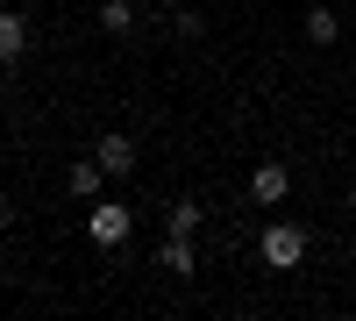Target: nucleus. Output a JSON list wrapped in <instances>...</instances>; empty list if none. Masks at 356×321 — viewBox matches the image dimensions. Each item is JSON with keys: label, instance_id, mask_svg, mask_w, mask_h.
Instances as JSON below:
<instances>
[{"label": "nucleus", "instance_id": "f257e3e1", "mask_svg": "<svg viewBox=\"0 0 356 321\" xmlns=\"http://www.w3.org/2000/svg\"><path fill=\"white\" fill-rule=\"evenodd\" d=\"M129 208H122V200H86V236H93L100 250H122L129 243Z\"/></svg>", "mask_w": 356, "mask_h": 321}, {"label": "nucleus", "instance_id": "f03ea898", "mask_svg": "<svg viewBox=\"0 0 356 321\" xmlns=\"http://www.w3.org/2000/svg\"><path fill=\"white\" fill-rule=\"evenodd\" d=\"M257 257H264L271 272H292V265L307 257V228H300V221H271V228H264V243H257Z\"/></svg>", "mask_w": 356, "mask_h": 321}, {"label": "nucleus", "instance_id": "7ed1b4c3", "mask_svg": "<svg viewBox=\"0 0 356 321\" xmlns=\"http://www.w3.org/2000/svg\"><path fill=\"white\" fill-rule=\"evenodd\" d=\"M93 157L107 164V179H129V171H136V136H122V129L100 136V143H93Z\"/></svg>", "mask_w": 356, "mask_h": 321}, {"label": "nucleus", "instance_id": "20e7f679", "mask_svg": "<svg viewBox=\"0 0 356 321\" xmlns=\"http://www.w3.org/2000/svg\"><path fill=\"white\" fill-rule=\"evenodd\" d=\"M285 193H292V171L285 164H257L250 171V200H257V208H278Z\"/></svg>", "mask_w": 356, "mask_h": 321}, {"label": "nucleus", "instance_id": "39448f33", "mask_svg": "<svg viewBox=\"0 0 356 321\" xmlns=\"http://www.w3.org/2000/svg\"><path fill=\"white\" fill-rule=\"evenodd\" d=\"M22 57H29V15L0 8V65H22Z\"/></svg>", "mask_w": 356, "mask_h": 321}, {"label": "nucleus", "instance_id": "423d86ee", "mask_svg": "<svg viewBox=\"0 0 356 321\" xmlns=\"http://www.w3.org/2000/svg\"><path fill=\"white\" fill-rule=\"evenodd\" d=\"M65 186H72L79 200H100V186H107V164H100V157H79V164L65 171Z\"/></svg>", "mask_w": 356, "mask_h": 321}, {"label": "nucleus", "instance_id": "0eeeda50", "mask_svg": "<svg viewBox=\"0 0 356 321\" xmlns=\"http://www.w3.org/2000/svg\"><path fill=\"white\" fill-rule=\"evenodd\" d=\"M307 43H342V22H335V8L307 0Z\"/></svg>", "mask_w": 356, "mask_h": 321}, {"label": "nucleus", "instance_id": "6e6552de", "mask_svg": "<svg viewBox=\"0 0 356 321\" xmlns=\"http://www.w3.org/2000/svg\"><path fill=\"white\" fill-rule=\"evenodd\" d=\"M157 265H164L171 279H186V272L200 265V257H193V236H164V250H157Z\"/></svg>", "mask_w": 356, "mask_h": 321}, {"label": "nucleus", "instance_id": "1a4fd4ad", "mask_svg": "<svg viewBox=\"0 0 356 321\" xmlns=\"http://www.w3.org/2000/svg\"><path fill=\"white\" fill-rule=\"evenodd\" d=\"M100 29L107 36H129L136 29V0H100Z\"/></svg>", "mask_w": 356, "mask_h": 321}, {"label": "nucleus", "instance_id": "9d476101", "mask_svg": "<svg viewBox=\"0 0 356 321\" xmlns=\"http://www.w3.org/2000/svg\"><path fill=\"white\" fill-rule=\"evenodd\" d=\"M164 236H200V200H178L164 214Z\"/></svg>", "mask_w": 356, "mask_h": 321}, {"label": "nucleus", "instance_id": "9b49d317", "mask_svg": "<svg viewBox=\"0 0 356 321\" xmlns=\"http://www.w3.org/2000/svg\"><path fill=\"white\" fill-rule=\"evenodd\" d=\"M171 29H178L186 43H200V15H193V0H186V8H171Z\"/></svg>", "mask_w": 356, "mask_h": 321}, {"label": "nucleus", "instance_id": "f8f14e48", "mask_svg": "<svg viewBox=\"0 0 356 321\" xmlns=\"http://www.w3.org/2000/svg\"><path fill=\"white\" fill-rule=\"evenodd\" d=\"M0 228H15V200L8 193H0Z\"/></svg>", "mask_w": 356, "mask_h": 321}, {"label": "nucleus", "instance_id": "ddd939ff", "mask_svg": "<svg viewBox=\"0 0 356 321\" xmlns=\"http://www.w3.org/2000/svg\"><path fill=\"white\" fill-rule=\"evenodd\" d=\"M164 8H186V0H164Z\"/></svg>", "mask_w": 356, "mask_h": 321}, {"label": "nucleus", "instance_id": "4468645a", "mask_svg": "<svg viewBox=\"0 0 356 321\" xmlns=\"http://www.w3.org/2000/svg\"><path fill=\"white\" fill-rule=\"evenodd\" d=\"M349 208H356V186H349Z\"/></svg>", "mask_w": 356, "mask_h": 321}, {"label": "nucleus", "instance_id": "2eb2a0df", "mask_svg": "<svg viewBox=\"0 0 356 321\" xmlns=\"http://www.w3.org/2000/svg\"><path fill=\"white\" fill-rule=\"evenodd\" d=\"M300 8H307V0H300Z\"/></svg>", "mask_w": 356, "mask_h": 321}]
</instances>
